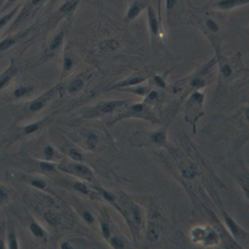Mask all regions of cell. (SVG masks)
<instances>
[{
	"label": "cell",
	"instance_id": "cell-40",
	"mask_svg": "<svg viewBox=\"0 0 249 249\" xmlns=\"http://www.w3.org/2000/svg\"><path fill=\"white\" fill-rule=\"evenodd\" d=\"M103 197L107 200H109V202H112V200H113L112 196H111L110 194H108V193H106V192H103Z\"/></svg>",
	"mask_w": 249,
	"mask_h": 249
},
{
	"label": "cell",
	"instance_id": "cell-26",
	"mask_svg": "<svg viewBox=\"0 0 249 249\" xmlns=\"http://www.w3.org/2000/svg\"><path fill=\"white\" fill-rule=\"evenodd\" d=\"M38 128H39V126L37 124L29 125L25 128V132H26V134H32V132H34V131H36L37 130H38Z\"/></svg>",
	"mask_w": 249,
	"mask_h": 249
},
{
	"label": "cell",
	"instance_id": "cell-28",
	"mask_svg": "<svg viewBox=\"0 0 249 249\" xmlns=\"http://www.w3.org/2000/svg\"><path fill=\"white\" fill-rule=\"evenodd\" d=\"M134 218L137 224H139L141 222V213H140V211L136 208L134 210Z\"/></svg>",
	"mask_w": 249,
	"mask_h": 249
},
{
	"label": "cell",
	"instance_id": "cell-17",
	"mask_svg": "<svg viewBox=\"0 0 249 249\" xmlns=\"http://www.w3.org/2000/svg\"><path fill=\"white\" fill-rule=\"evenodd\" d=\"M206 25H207V27L211 31H213V32H216V31H218V29H219L218 24H217L214 20H211V19H208L207 20H206Z\"/></svg>",
	"mask_w": 249,
	"mask_h": 249
},
{
	"label": "cell",
	"instance_id": "cell-30",
	"mask_svg": "<svg viewBox=\"0 0 249 249\" xmlns=\"http://www.w3.org/2000/svg\"><path fill=\"white\" fill-rule=\"evenodd\" d=\"M12 15H13V13H11V14H9V15H7V16H5L4 18H2V19H0V28L2 27V26L6 24L8 20L11 19V17H12Z\"/></svg>",
	"mask_w": 249,
	"mask_h": 249
},
{
	"label": "cell",
	"instance_id": "cell-32",
	"mask_svg": "<svg viewBox=\"0 0 249 249\" xmlns=\"http://www.w3.org/2000/svg\"><path fill=\"white\" fill-rule=\"evenodd\" d=\"M73 66V62L70 59H68V57H66V59L64 60V68L66 70H70L71 68Z\"/></svg>",
	"mask_w": 249,
	"mask_h": 249
},
{
	"label": "cell",
	"instance_id": "cell-7",
	"mask_svg": "<svg viewBox=\"0 0 249 249\" xmlns=\"http://www.w3.org/2000/svg\"><path fill=\"white\" fill-rule=\"evenodd\" d=\"M225 220H226V222H227L228 227L230 228V230L232 231L233 234H234L235 236H238V235H240V229L236 226V224L235 223V222L233 221V220L230 218V217L228 216V215H226V214H225Z\"/></svg>",
	"mask_w": 249,
	"mask_h": 249
},
{
	"label": "cell",
	"instance_id": "cell-42",
	"mask_svg": "<svg viewBox=\"0 0 249 249\" xmlns=\"http://www.w3.org/2000/svg\"><path fill=\"white\" fill-rule=\"evenodd\" d=\"M156 97H157V93H156V92H152V93L149 94V98H150V99H154Z\"/></svg>",
	"mask_w": 249,
	"mask_h": 249
},
{
	"label": "cell",
	"instance_id": "cell-12",
	"mask_svg": "<svg viewBox=\"0 0 249 249\" xmlns=\"http://www.w3.org/2000/svg\"><path fill=\"white\" fill-rule=\"evenodd\" d=\"M30 230H31V232L33 233L34 234V236H38V237H42L44 236V231L41 229V228L37 225V224H31V226H30Z\"/></svg>",
	"mask_w": 249,
	"mask_h": 249
},
{
	"label": "cell",
	"instance_id": "cell-29",
	"mask_svg": "<svg viewBox=\"0 0 249 249\" xmlns=\"http://www.w3.org/2000/svg\"><path fill=\"white\" fill-rule=\"evenodd\" d=\"M40 166H41V168L44 169V170H46V171H51V170H53V169H54V166H52L51 163H41Z\"/></svg>",
	"mask_w": 249,
	"mask_h": 249
},
{
	"label": "cell",
	"instance_id": "cell-10",
	"mask_svg": "<svg viewBox=\"0 0 249 249\" xmlns=\"http://www.w3.org/2000/svg\"><path fill=\"white\" fill-rule=\"evenodd\" d=\"M84 86V83L81 79H77V80L74 81L69 87V93H75V92H78L80 91V90L83 88Z\"/></svg>",
	"mask_w": 249,
	"mask_h": 249
},
{
	"label": "cell",
	"instance_id": "cell-13",
	"mask_svg": "<svg viewBox=\"0 0 249 249\" xmlns=\"http://www.w3.org/2000/svg\"><path fill=\"white\" fill-rule=\"evenodd\" d=\"M166 139V136H165V134L163 132H156L152 135V140L156 142V143H163Z\"/></svg>",
	"mask_w": 249,
	"mask_h": 249
},
{
	"label": "cell",
	"instance_id": "cell-4",
	"mask_svg": "<svg viewBox=\"0 0 249 249\" xmlns=\"http://www.w3.org/2000/svg\"><path fill=\"white\" fill-rule=\"evenodd\" d=\"M100 47H101V49L106 50V51H114L119 48V43L114 39H110V40H106L102 42Z\"/></svg>",
	"mask_w": 249,
	"mask_h": 249
},
{
	"label": "cell",
	"instance_id": "cell-3",
	"mask_svg": "<svg viewBox=\"0 0 249 249\" xmlns=\"http://www.w3.org/2000/svg\"><path fill=\"white\" fill-rule=\"evenodd\" d=\"M145 7V4L139 2V1H135L131 6L129 8V11L126 13V19L128 20H134L136 18L138 14L142 11V9Z\"/></svg>",
	"mask_w": 249,
	"mask_h": 249
},
{
	"label": "cell",
	"instance_id": "cell-46",
	"mask_svg": "<svg viewBox=\"0 0 249 249\" xmlns=\"http://www.w3.org/2000/svg\"><path fill=\"white\" fill-rule=\"evenodd\" d=\"M3 247H4V246H3V244L1 243V241H0V248H3Z\"/></svg>",
	"mask_w": 249,
	"mask_h": 249
},
{
	"label": "cell",
	"instance_id": "cell-20",
	"mask_svg": "<svg viewBox=\"0 0 249 249\" xmlns=\"http://www.w3.org/2000/svg\"><path fill=\"white\" fill-rule=\"evenodd\" d=\"M43 105H44V103L42 102L41 100H36V101H34L30 105V110L31 111H38V110L42 109Z\"/></svg>",
	"mask_w": 249,
	"mask_h": 249
},
{
	"label": "cell",
	"instance_id": "cell-1",
	"mask_svg": "<svg viewBox=\"0 0 249 249\" xmlns=\"http://www.w3.org/2000/svg\"><path fill=\"white\" fill-rule=\"evenodd\" d=\"M249 0H219L216 6L222 10L232 9L237 6H241L243 4H247Z\"/></svg>",
	"mask_w": 249,
	"mask_h": 249
},
{
	"label": "cell",
	"instance_id": "cell-27",
	"mask_svg": "<svg viewBox=\"0 0 249 249\" xmlns=\"http://www.w3.org/2000/svg\"><path fill=\"white\" fill-rule=\"evenodd\" d=\"M74 187H75L76 190L80 191V192H82V193H84V194H87V193H88V189H87V187L85 186L84 184H82V183H75V185H74Z\"/></svg>",
	"mask_w": 249,
	"mask_h": 249
},
{
	"label": "cell",
	"instance_id": "cell-14",
	"mask_svg": "<svg viewBox=\"0 0 249 249\" xmlns=\"http://www.w3.org/2000/svg\"><path fill=\"white\" fill-rule=\"evenodd\" d=\"M148 238L151 241H156L158 240V232L155 228L151 227L149 230H148Z\"/></svg>",
	"mask_w": 249,
	"mask_h": 249
},
{
	"label": "cell",
	"instance_id": "cell-18",
	"mask_svg": "<svg viewBox=\"0 0 249 249\" xmlns=\"http://www.w3.org/2000/svg\"><path fill=\"white\" fill-rule=\"evenodd\" d=\"M30 91V89L26 88V87H22V88H19L15 91V95L17 97H23V95L26 94L28 92Z\"/></svg>",
	"mask_w": 249,
	"mask_h": 249
},
{
	"label": "cell",
	"instance_id": "cell-41",
	"mask_svg": "<svg viewBox=\"0 0 249 249\" xmlns=\"http://www.w3.org/2000/svg\"><path fill=\"white\" fill-rule=\"evenodd\" d=\"M6 197H7L6 193H5L4 191L0 190V202H2V200H3L4 199H6Z\"/></svg>",
	"mask_w": 249,
	"mask_h": 249
},
{
	"label": "cell",
	"instance_id": "cell-45",
	"mask_svg": "<svg viewBox=\"0 0 249 249\" xmlns=\"http://www.w3.org/2000/svg\"><path fill=\"white\" fill-rule=\"evenodd\" d=\"M160 7H161V0H158V8H159V15H160V13H161V9H160Z\"/></svg>",
	"mask_w": 249,
	"mask_h": 249
},
{
	"label": "cell",
	"instance_id": "cell-43",
	"mask_svg": "<svg viewBox=\"0 0 249 249\" xmlns=\"http://www.w3.org/2000/svg\"><path fill=\"white\" fill-rule=\"evenodd\" d=\"M72 246L70 244H68V243H62L61 244V248H71Z\"/></svg>",
	"mask_w": 249,
	"mask_h": 249
},
{
	"label": "cell",
	"instance_id": "cell-8",
	"mask_svg": "<svg viewBox=\"0 0 249 249\" xmlns=\"http://www.w3.org/2000/svg\"><path fill=\"white\" fill-rule=\"evenodd\" d=\"M182 174L186 178H193L196 175V168L192 165H188L182 169Z\"/></svg>",
	"mask_w": 249,
	"mask_h": 249
},
{
	"label": "cell",
	"instance_id": "cell-19",
	"mask_svg": "<svg viewBox=\"0 0 249 249\" xmlns=\"http://www.w3.org/2000/svg\"><path fill=\"white\" fill-rule=\"evenodd\" d=\"M46 220L52 225H56L57 223V218L56 217V215L52 212H48L46 214Z\"/></svg>",
	"mask_w": 249,
	"mask_h": 249
},
{
	"label": "cell",
	"instance_id": "cell-21",
	"mask_svg": "<svg viewBox=\"0 0 249 249\" xmlns=\"http://www.w3.org/2000/svg\"><path fill=\"white\" fill-rule=\"evenodd\" d=\"M9 247L10 248H18L17 240H16V236L13 233H11L9 236Z\"/></svg>",
	"mask_w": 249,
	"mask_h": 249
},
{
	"label": "cell",
	"instance_id": "cell-22",
	"mask_svg": "<svg viewBox=\"0 0 249 249\" xmlns=\"http://www.w3.org/2000/svg\"><path fill=\"white\" fill-rule=\"evenodd\" d=\"M69 155L73 159V160H75V161H81L82 160V155L78 151L74 150V149L69 151Z\"/></svg>",
	"mask_w": 249,
	"mask_h": 249
},
{
	"label": "cell",
	"instance_id": "cell-33",
	"mask_svg": "<svg viewBox=\"0 0 249 249\" xmlns=\"http://www.w3.org/2000/svg\"><path fill=\"white\" fill-rule=\"evenodd\" d=\"M10 78H11V76L10 75H6V76H4L1 80H0V89L1 88H3L5 85H6L8 82H9V80H10Z\"/></svg>",
	"mask_w": 249,
	"mask_h": 249
},
{
	"label": "cell",
	"instance_id": "cell-31",
	"mask_svg": "<svg viewBox=\"0 0 249 249\" xmlns=\"http://www.w3.org/2000/svg\"><path fill=\"white\" fill-rule=\"evenodd\" d=\"M32 185H33L34 187L39 188V189H43L46 186V184L44 182L39 181V180H34V181H32Z\"/></svg>",
	"mask_w": 249,
	"mask_h": 249
},
{
	"label": "cell",
	"instance_id": "cell-25",
	"mask_svg": "<svg viewBox=\"0 0 249 249\" xmlns=\"http://www.w3.org/2000/svg\"><path fill=\"white\" fill-rule=\"evenodd\" d=\"M222 72H223V75L225 77H230L232 74V68L229 64H225L222 67Z\"/></svg>",
	"mask_w": 249,
	"mask_h": 249
},
{
	"label": "cell",
	"instance_id": "cell-15",
	"mask_svg": "<svg viewBox=\"0 0 249 249\" xmlns=\"http://www.w3.org/2000/svg\"><path fill=\"white\" fill-rule=\"evenodd\" d=\"M74 169L78 172V173H80L82 174V175H88V174H90V170H89V168L86 167L85 166H82V165H77L74 167Z\"/></svg>",
	"mask_w": 249,
	"mask_h": 249
},
{
	"label": "cell",
	"instance_id": "cell-39",
	"mask_svg": "<svg viewBox=\"0 0 249 249\" xmlns=\"http://www.w3.org/2000/svg\"><path fill=\"white\" fill-rule=\"evenodd\" d=\"M155 80H156V82L158 83V85L160 87H165V82H163L160 77H156Z\"/></svg>",
	"mask_w": 249,
	"mask_h": 249
},
{
	"label": "cell",
	"instance_id": "cell-38",
	"mask_svg": "<svg viewBox=\"0 0 249 249\" xmlns=\"http://www.w3.org/2000/svg\"><path fill=\"white\" fill-rule=\"evenodd\" d=\"M84 217H85V219H86V220L89 222V223H92V222L93 221L92 215L90 214L89 212H85V213H84Z\"/></svg>",
	"mask_w": 249,
	"mask_h": 249
},
{
	"label": "cell",
	"instance_id": "cell-6",
	"mask_svg": "<svg viewBox=\"0 0 249 249\" xmlns=\"http://www.w3.org/2000/svg\"><path fill=\"white\" fill-rule=\"evenodd\" d=\"M122 101H110V102H106L102 104L101 106H100V111L101 112H104V113H107V112H111V111H113L116 107L121 105Z\"/></svg>",
	"mask_w": 249,
	"mask_h": 249
},
{
	"label": "cell",
	"instance_id": "cell-2",
	"mask_svg": "<svg viewBox=\"0 0 249 249\" xmlns=\"http://www.w3.org/2000/svg\"><path fill=\"white\" fill-rule=\"evenodd\" d=\"M148 19H149V24H150V28H151L152 33L154 35L158 34L159 20H158L156 12L154 11V9H153L152 7L148 8Z\"/></svg>",
	"mask_w": 249,
	"mask_h": 249
},
{
	"label": "cell",
	"instance_id": "cell-9",
	"mask_svg": "<svg viewBox=\"0 0 249 249\" xmlns=\"http://www.w3.org/2000/svg\"><path fill=\"white\" fill-rule=\"evenodd\" d=\"M144 80V78H140V77H134V78H130L128 80L121 82L120 84H118L117 87H124V86H130V85H136L139 84L140 82H142Z\"/></svg>",
	"mask_w": 249,
	"mask_h": 249
},
{
	"label": "cell",
	"instance_id": "cell-16",
	"mask_svg": "<svg viewBox=\"0 0 249 249\" xmlns=\"http://www.w3.org/2000/svg\"><path fill=\"white\" fill-rule=\"evenodd\" d=\"M15 43L14 39H5L0 43V50H6Z\"/></svg>",
	"mask_w": 249,
	"mask_h": 249
},
{
	"label": "cell",
	"instance_id": "cell-36",
	"mask_svg": "<svg viewBox=\"0 0 249 249\" xmlns=\"http://www.w3.org/2000/svg\"><path fill=\"white\" fill-rule=\"evenodd\" d=\"M175 2H176V0H167V10H170L171 8H173Z\"/></svg>",
	"mask_w": 249,
	"mask_h": 249
},
{
	"label": "cell",
	"instance_id": "cell-37",
	"mask_svg": "<svg viewBox=\"0 0 249 249\" xmlns=\"http://www.w3.org/2000/svg\"><path fill=\"white\" fill-rule=\"evenodd\" d=\"M134 111H135V112H141V111L143 110V105L142 104H135L132 106L131 108Z\"/></svg>",
	"mask_w": 249,
	"mask_h": 249
},
{
	"label": "cell",
	"instance_id": "cell-44",
	"mask_svg": "<svg viewBox=\"0 0 249 249\" xmlns=\"http://www.w3.org/2000/svg\"><path fill=\"white\" fill-rule=\"evenodd\" d=\"M41 1H42V0H32V4L33 5H37V4H39Z\"/></svg>",
	"mask_w": 249,
	"mask_h": 249
},
{
	"label": "cell",
	"instance_id": "cell-5",
	"mask_svg": "<svg viewBox=\"0 0 249 249\" xmlns=\"http://www.w3.org/2000/svg\"><path fill=\"white\" fill-rule=\"evenodd\" d=\"M79 4V0H69V1H67L66 3H64L60 7V12L62 13H68V12H71L72 10H74L76 8V6Z\"/></svg>",
	"mask_w": 249,
	"mask_h": 249
},
{
	"label": "cell",
	"instance_id": "cell-34",
	"mask_svg": "<svg viewBox=\"0 0 249 249\" xmlns=\"http://www.w3.org/2000/svg\"><path fill=\"white\" fill-rule=\"evenodd\" d=\"M45 154H46L47 157L52 158L53 156H54V150H53V148L50 147V146H47L45 148Z\"/></svg>",
	"mask_w": 249,
	"mask_h": 249
},
{
	"label": "cell",
	"instance_id": "cell-35",
	"mask_svg": "<svg viewBox=\"0 0 249 249\" xmlns=\"http://www.w3.org/2000/svg\"><path fill=\"white\" fill-rule=\"evenodd\" d=\"M102 233H103V235L105 236L108 237V236H109V227H108V225H106V224L102 225Z\"/></svg>",
	"mask_w": 249,
	"mask_h": 249
},
{
	"label": "cell",
	"instance_id": "cell-23",
	"mask_svg": "<svg viewBox=\"0 0 249 249\" xmlns=\"http://www.w3.org/2000/svg\"><path fill=\"white\" fill-rule=\"evenodd\" d=\"M111 244H112L113 247H115V248H123L124 247L123 242H122L119 238H116V237H113L112 240H111Z\"/></svg>",
	"mask_w": 249,
	"mask_h": 249
},
{
	"label": "cell",
	"instance_id": "cell-24",
	"mask_svg": "<svg viewBox=\"0 0 249 249\" xmlns=\"http://www.w3.org/2000/svg\"><path fill=\"white\" fill-rule=\"evenodd\" d=\"M191 85L194 87H203L204 85V81L200 78H195L192 80V82H191Z\"/></svg>",
	"mask_w": 249,
	"mask_h": 249
},
{
	"label": "cell",
	"instance_id": "cell-11",
	"mask_svg": "<svg viewBox=\"0 0 249 249\" xmlns=\"http://www.w3.org/2000/svg\"><path fill=\"white\" fill-rule=\"evenodd\" d=\"M62 39H63V33H60L59 35L56 36V38L53 40L52 44H51V50L54 51V50H57V48H59L62 42Z\"/></svg>",
	"mask_w": 249,
	"mask_h": 249
}]
</instances>
